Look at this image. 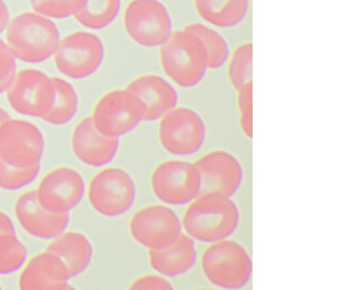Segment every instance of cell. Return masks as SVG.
<instances>
[{
  "mask_svg": "<svg viewBox=\"0 0 361 290\" xmlns=\"http://www.w3.org/2000/svg\"><path fill=\"white\" fill-rule=\"evenodd\" d=\"M34 11L48 19H66L75 15L84 0H30Z\"/></svg>",
  "mask_w": 361,
  "mask_h": 290,
  "instance_id": "cell-29",
  "label": "cell"
},
{
  "mask_svg": "<svg viewBox=\"0 0 361 290\" xmlns=\"http://www.w3.org/2000/svg\"><path fill=\"white\" fill-rule=\"evenodd\" d=\"M183 29L195 34L204 46L207 56V66L209 68H221L229 58V46L225 38L201 23H191Z\"/></svg>",
  "mask_w": 361,
  "mask_h": 290,
  "instance_id": "cell-25",
  "label": "cell"
},
{
  "mask_svg": "<svg viewBox=\"0 0 361 290\" xmlns=\"http://www.w3.org/2000/svg\"><path fill=\"white\" fill-rule=\"evenodd\" d=\"M88 201L99 215L118 217L128 212L136 200L132 175L116 167L101 169L90 179Z\"/></svg>",
  "mask_w": 361,
  "mask_h": 290,
  "instance_id": "cell-5",
  "label": "cell"
},
{
  "mask_svg": "<svg viewBox=\"0 0 361 290\" xmlns=\"http://www.w3.org/2000/svg\"><path fill=\"white\" fill-rule=\"evenodd\" d=\"M90 118L99 132L120 138L142 122L145 108L140 100L126 88L113 90L99 98Z\"/></svg>",
  "mask_w": 361,
  "mask_h": 290,
  "instance_id": "cell-6",
  "label": "cell"
},
{
  "mask_svg": "<svg viewBox=\"0 0 361 290\" xmlns=\"http://www.w3.org/2000/svg\"><path fill=\"white\" fill-rule=\"evenodd\" d=\"M27 260V249L16 231L0 234V275L20 271Z\"/></svg>",
  "mask_w": 361,
  "mask_h": 290,
  "instance_id": "cell-26",
  "label": "cell"
},
{
  "mask_svg": "<svg viewBox=\"0 0 361 290\" xmlns=\"http://www.w3.org/2000/svg\"><path fill=\"white\" fill-rule=\"evenodd\" d=\"M160 61L164 73L183 88L197 86L209 68L204 46L185 29L173 32L161 46Z\"/></svg>",
  "mask_w": 361,
  "mask_h": 290,
  "instance_id": "cell-3",
  "label": "cell"
},
{
  "mask_svg": "<svg viewBox=\"0 0 361 290\" xmlns=\"http://www.w3.org/2000/svg\"><path fill=\"white\" fill-rule=\"evenodd\" d=\"M35 193L42 208L56 215H70L84 197V179L74 169L60 167L40 179Z\"/></svg>",
  "mask_w": 361,
  "mask_h": 290,
  "instance_id": "cell-14",
  "label": "cell"
},
{
  "mask_svg": "<svg viewBox=\"0 0 361 290\" xmlns=\"http://www.w3.org/2000/svg\"><path fill=\"white\" fill-rule=\"evenodd\" d=\"M253 46L242 44L233 52L228 64V78L235 90H239L245 83L252 80Z\"/></svg>",
  "mask_w": 361,
  "mask_h": 290,
  "instance_id": "cell-27",
  "label": "cell"
},
{
  "mask_svg": "<svg viewBox=\"0 0 361 290\" xmlns=\"http://www.w3.org/2000/svg\"><path fill=\"white\" fill-rule=\"evenodd\" d=\"M151 189L159 200L169 205L191 203L201 193V179L195 163L169 160L155 167L150 176Z\"/></svg>",
  "mask_w": 361,
  "mask_h": 290,
  "instance_id": "cell-10",
  "label": "cell"
},
{
  "mask_svg": "<svg viewBox=\"0 0 361 290\" xmlns=\"http://www.w3.org/2000/svg\"><path fill=\"white\" fill-rule=\"evenodd\" d=\"M0 288H1V286H0Z\"/></svg>",
  "mask_w": 361,
  "mask_h": 290,
  "instance_id": "cell-36",
  "label": "cell"
},
{
  "mask_svg": "<svg viewBox=\"0 0 361 290\" xmlns=\"http://www.w3.org/2000/svg\"><path fill=\"white\" fill-rule=\"evenodd\" d=\"M129 289L169 290L173 289V286L162 276L147 274L134 279L129 285Z\"/></svg>",
  "mask_w": 361,
  "mask_h": 290,
  "instance_id": "cell-32",
  "label": "cell"
},
{
  "mask_svg": "<svg viewBox=\"0 0 361 290\" xmlns=\"http://www.w3.org/2000/svg\"><path fill=\"white\" fill-rule=\"evenodd\" d=\"M40 165L20 168L5 162L0 158V189L19 191L32 184L39 174Z\"/></svg>",
  "mask_w": 361,
  "mask_h": 290,
  "instance_id": "cell-28",
  "label": "cell"
},
{
  "mask_svg": "<svg viewBox=\"0 0 361 290\" xmlns=\"http://www.w3.org/2000/svg\"><path fill=\"white\" fill-rule=\"evenodd\" d=\"M9 11L4 0H0V34L5 31L9 23Z\"/></svg>",
  "mask_w": 361,
  "mask_h": 290,
  "instance_id": "cell-33",
  "label": "cell"
},
{
  "mask_svg": "<svg viewBox=\"0 0 361 290\" xmlns=\"http://www.w3.org/2000/svg\"><path fill=\"white\" fill-rule=\"evenodd\" d=\"M123 21L127 35L142 47H161L173 33L169 10L159 0H132Z\"/></svg>",
  "mask_w": 361,
  "mask_h": 290,
  "instance_id": "cell-8",
  "label": "cell"
},
{
  "mask_svg": "<svg viewBox=\"0 0 361 290\" xmlns=\"http://www.w3.org/2000/svg\"><path fill=\"white\" fill-rule=\"evenodd\" d=\"M45 151L42 131L30 121L9 118L0 124V158L20 168L40 165Z\"/></svg>",
  "mask_w": 361,
  "mask_h": 290,
  "instance_id": "cell-11",
  "label": "cell"
},
{
  "mask_svg": "<svg viewBox=\"0 0 361 290\" xmlns=\"http://www.w3.org/2000/svg\"><path fill=\"white\" fill-rule=\"evenodd\" d=\"M237 104L240 114V126L245 136H253V119H252V97H253V82L245 83L237 90Z\"/></svg>",
  "mask_w": 361,
  "mask_h": 290,
  "instance_id": "cell-30",
  "label": "cell"
},
{
  "mask_svg": "<svg viewBox=\"0 0 361 290\" xmlns=\"http://www.w3.org/2000/svg\"><path fill=\"white\" fill-rule=\"evenodd\" d=\"M52 82L54 86V102L42 120L54 126H66L78 112V96L68 80L52 78Z\"/></svg>",
  "mask_w": 361,
  "mask_h": 290,
  "instance_id": "cell-23",
  "label": "cell"
},
{
  "mask_svg": "<svg viewBox=\"0 0 361 290\" xmlns=\"http://www.w3.org/2000/svg\"><path fill=\"white\" fill-rule=\"evenodd\" d=\"M148 255L151 267L167 277L183 275L197 261V250L193 239L183 233L174 243L160 249H151Z\"/></svg>",
  "mask_w": 361,
  "mask_h": 290,
  "instance_id": "cell-20",
  "label": "cell"
},
{
  "mask_svg": "<svg viewBox=\"0 0 361 290\" xmlns=\"http://www.w3.org/2000/svg\"><path fill=\"white\" fill-rule=\"evenodd\" d=\"M120 140L106 136L94 128L90 116L78 121L71 135V148L84 164L102 168L116 156Z\"/></svg>",
  "mask_w": 361,
  "mask_h": 290,
  "instance_id": "cell-17",
  "label": "cell"
},
{
  "mask_svg": "<svg viewBox=\"0 0 361 290\" xmlns=\"http://www.w3.org/2000/svg\"><path fill=\"white\" fill-rule=\"evenodd\" d=\"M201 267L207 281L217 287L239 289L249 283L252 262L243 246L231 239L211 243L201 255Z\"/></svg>",
  "mask_w": 361,
  "mask_h": 290,
  "instance_id": "cell-4",
  "label": "cell"
},
{
  "mask_svg": "<svg viewBox=\"0 0 361 290\" xmlns=\"http://www.w3.org/2000/svg\"><path fill=\"white\" fill-rule=\"evenodd\" d=\"M133 238L148 250L174 243L181 234L180 219L167 205H152L139 209L128 223Z\"/></svg>",
  "mask_w": 361,
  "mask_h": 290,
  "instance_id": "cell-13",
  "label": "cell"
},
{
  "mask_svg": "<svg viewBox=\"0 0 361 290\" xmlns=\"http://www.w3.org/2000/svg\"><path fill=\"white\" fill-rule=\"evenodd\" d=\"M5 231H16L12 219L4 211H0V234Z\"/></svg>",
  "mask_w": 361,
  "mask_h": 290,
  "instance_id": "cell-34",
  "label": "cell"
},
{
  "mask_svg": "<svg viewBox=\"0 0 361 290\" xmlns=\"http://www.w3.org/2000/svg\"><path fill=\"white\" fill-rule=\"evenodd\" d=\"M193 3L202 20L221 29L241 23L249 11V0H193Z\"/></svg>",
  "mask_w": 361,
  "mask_h": 290,
  "instance_id": "cell-22",
  "label": "cell"
},
{
  "mask_svg": "<svg viewBox=\"0 0 361 290\" xmlns=\"http://www.w3.org/2000/svg\"><path fill=\"white\" fill-rule=\"evenodd\" d=\"M8 104L19 114L42 119L51 108L54 98L52 78L35 68L17 72L5 92Z\"/></svg>",
  "mask_w": 361,
  "mask_h": 290,
  "instance_id": "cell-12",
  "label": "cell"
},
{
  "mask_svg": "<svg viewBox=\"0 0 361 290\" xmlns=\"http://www.w3.org/2000/svg\"><path fill=\"white\" fill-rule=\"evenodd\" d=\"M159 140L163 148L174 156L197 154L204 144V121L187 107H175L160 119Z\"/></svg>",
  "mask_w": 361,
  "mask_h": 290,
  "instance_id": "cell-9",
  "label": "cell"
},
{
  "mask_svg": "<svg viewBox=\"0 0 361 290\" xmlns=\"http://www.w3.org/2000/svg\"><path fill=\"white\" fill-rule=\"evenodd\" d=\"M46 249L56 253L63 261L72 279L88 269L94 255L90 239L76 231H62L50 241Z\"/></svg>",
  "mask_w": 361,
  "mask_h": 290,
  "instance_id": "cell-21",
  "label": "cell"
},
{
  "mask_svg": "<svg viewBox=\"0 0 361 290\" xmlns=\"http://www.w3.org/2000/svg\"><path fill=\"white\" fill-rule=\"evenodd\" d=\"M9 118V114H8V112L6 111L5 109L1 108V107H0V124H1V123L3 122H5V121Z\"/></svg>",
  "mask_w": 361,
  "mask_h": 290,
  "instance_id": "cell-35",
  "label": "cell"
},
{
  "mask_svg": "<svg viewBox=\"0 0 361 290\" xmlns=\"http://www.w3.org/2000/svg\"><path fill=\"white\" fill-rule=\"evenodd\" d=\"M17 72V59L5 40L0 38V95L7 92Z\"/></svg>",
  "mask_w": 361,
  "mask_h": 290,
  "instance_id": "cell-31",
  "label": "cell"
},
{
  "mask_svg": "<svg viewBox=\"0 0 361 290\" xmlns=\"http://www.w3.org/2000/svg\"><path fill=\"white\" fill-rule=\"evenodd\" d=\"M71 279L63 261L46 249L26 260L20 270L18 286L22 290L70 289Z\"/></svg>",
  "mask_w": 361,
  "mask_h": 290,
  "instance_id": "cell-16",
  "label": "cell"
},
{
  "mask_svg": "<svg viewBox=\"0 0 361 290\" xmlns=\"http://www.w3.org/2000/svg\"><path fill=\"white\" fill-rule=\"evenodd\" d=\"M239 219L237 205L230 197L207 191L189 203L181 226L191 238L211 243L231 236Z\"/></svg>",
  "mask_w": 361,
  "mask_h": 290,
  "instance_id": "cell-1",
  "label": "cell"
},
{
  "mask_svg": "<svg viewBox=\"0 0 361 290\" xmlns=\"http://www.w3.org/2000/svg\"><path fill=\"white\" fill-rule=\"evenodd\" d=\"M14 215L22 229L38 239L51 241L66 231L70 215H56L42 208L36 197L35 189L25 191L14 203Z\"/></svg>",
  "mask_w": 361,
  "mask_h": 290,
  "instance_id": "cell-18",
  "label": "cell"
},
{
  "mask_svg": "<svg viewBox=\"0 0 361 290\" xmlns=\"http://www.w3.org/2000/svg\"><path fill=\"white\" fill-rule=\"evenodd\" d=\"M56 24L38 13L25 12L9 20L6 43L14 58L25 64H42L49 59L59 45Z\"/></svg>",
  "mask_w": 361,
  "mask_h": 290,
  "instance_id": "cell-2",
  "label": "cell"
},
{
  "mask_svg": "<svg viewBox=\"0 0 361 290\" xmlns=\"http://www.w3.org/2000/svg\"><path fill=\"white\" fill-rule=\"evenodd\" d=\"M120 9L121 0H84L74 18L87 29L101 30L114 21Z\"/></svg>",
  "mask_w": 361,
  "mask_h": 290,
  "instance_id": "cell-24",
  "label": "cell"
},
{
  "mask_svg": "<svg viewBox=\"0 0 361 290\" xmlns=\"http://www.w3.org/2000/svg\"><path fill=\"white\" fill-rule=\"evenodd\" d=\"M104 59V46L90 32H74L60 40L54 54L58 71L71 80H84L96 73Z\"/></svg>",
  "mask_w": 361,
  "mask_h": 290,
  "instance_id": "cell-7",
  "label": "cell"
},
{
  "mask_svg": "<svg viewBox=\"0 0 361 290\" xmlns=\"http://www.w3.org/2000/svg\"><path fill=\"white\" fill-rule=\"evenodd\" d=\"M126 90L134 94L143 104V121L160 120L178 102L176 90L166 80L154 74L135 78L129 82Z\"/></svg>",
  "mask_w": 361,
  "mask_h": 290,
  "instance_id": "cell-19",
  "label": "cell"
},
{
  "mask_svg": "<svg viewBox=\"0 0 361 290\" xmlns=\"http://www.w3.org/2000/svg\"><path fill=\"white\" fill-rule=\"evenodd\" d=\"M193 163L201 179V193L213 191L231 197L239 191L243 171L238 159L228 151H209Z\"/></svg>",
  "mask_w": 361,
  "mask_h": 290,
  "instance_id": "cell-15",
  "label": "cell"
}]
</instances>
